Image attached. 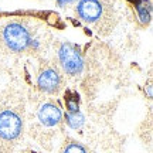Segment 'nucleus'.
Masks as SVG:
<instances>
[{
  "mask_svg": "<svg viewBox=\"0 0 153 153\" xmlns=\"http://www.w3.org/2000/svg\"><path fill=\"white\" fill-rule=\"evenodd\" d=\"M37 85L45 94H50V95L58 94L62 88V75L60 70L54 65L45 64L38 74Z\"/></svg>",
  "mask_w": 153,
  "mask_h": 153,
  "instance_id": "39448f33",
  "label": "nucleus"
},
{
  "mask_svg": "<svg viewBox=\"0 0 153 153\" xmlns=\"http://www.w3.org/2000/svg\"><path fill=\"white\" fill-rule=\"evenodd\" d=\"M31 43V31L22 20H9L0 26V53L19 54Z\"/></svg>",
  "mask_w": 153,
  "mask_h": 153,
  "instance_id": "7ed1b4c3",
  "label": "nucleus"
},
{
  "mask_svg": "<svg viewBox=\"0 0 153 153\" xmlns=\"http://www.w3.org/2000/svg\"><path fill=\"white\" fill-rule=\"evenodd\" d=\"M76 13L84 23L92 26L99 34H105L112 28L114 9L109 0H81Z\"/></svg>",
  "mask_w": 153,
  "mask_h": 153,
  "instance_id": "f03ea898",
  "label": "nucleus"
},
{
  "mask_svg": "<svg viewBox=\"0 0 153 153\" xmlns=\"http://www.w3.org/2000/svg\"><path fill=\"white\" fill-rule=\"evenodd\" d=\"M61 153H87V150H85V148L82 146L81 143L68 142L65 146H64V149H62Z\"/></svg>",
  "mask_w": 153,
  "mask_h": 153,
  "instance_id": "1a4fd4ad",
  "label": "nucleus"
},
{
  "mask_svg": "<svg viewBox=\"0 0 153 153\" xmlns=\"http://www.w3.org/2000/svg\"><path fill=\"white\" fill-rule=\"evenodd\" d=\"M67 123L74 128V129H78L79 126L84 123V119H82V116L78 112H72V114H67Z\"/></svg>",
  "mask_w": 153,
  "mask_h": 153,
  "instance_id": "6e6552de",
  "label": "nucleus"
},
{
  "mask_svg": "<svg viewBox=\"0 0 153 153\" xmlns=\"http://www.w3.org/2000/svg\"><path fill=\"white\" fill-rule=\"evenodd\" d=\"M58 1V4L60 6H67V4H71V3H74L75 0H57Z\"/></svg>",
  "mask_w": 153,
  "mask_h": 153,
  "instance_id": "9d476101",
  "label": "nucleus"
},
{
  "mask_svg": "<svg viewBox=\"0 0 153 153\" xmlns=\"http://www.w3.org/2000/svg\"><path fill=\"white\" fill-rule=\"evenodd\" d=\"M137 14H139V19L142 23H149L150 20V7H149V3L143 0L142 4L137 6Z\"/></svg>",
  "mask_w": 153,
  "mask_h": 153,
  "instance_id": "0eeeda50",
  "label": "nucleus"
},
{
  "mask_svg": "<svg viewBox=\"0 0 153 153\" xmlns=\"http://www.w3.org/2000/svg\"><path fill=\"white\" fill-rule=\"evenodd\" d=\"M37 118L43 126L54 128L61 122L62 114L58 105H55L54 102H44L37 111Z\"/></svg>",
  "mask_w": 153,
  "mask_h": 153,
  "instance_id": "423d86ee",
  "label": "nucleus"
},
{
  "mask_svg": "<svg viewBox=\"0 0 153 153\" xmlns=\"http://www.w3.org/2000/svg\"><path fill=\"white\" fill-rule=\"evenodd\" d=\"M58 60L68 75H78L84 70V58L79 50L71 43H62L58 48Z\"/></svg>",
  "mask_w": 153,
  "mask_h": 153,
  "instance_id": "20e7f679",
  "label": "nucleus"
},
{
  "mask_svg": "<svg viewBox=\"0 0 153 153\" xmlns=\"http://www.w3.org/2000/svg\"><path fill=\"white\" fill-rule=\"evenodd\" d=\"M24 129V104L20 97L4 92L0 95V146L10 149Z\"/></svg>",
  "mask_w": 153,
  "mask_h": 153,
  "instance_id": "f257e3e1",
  "label": "nucleus"
}]
</instances>
